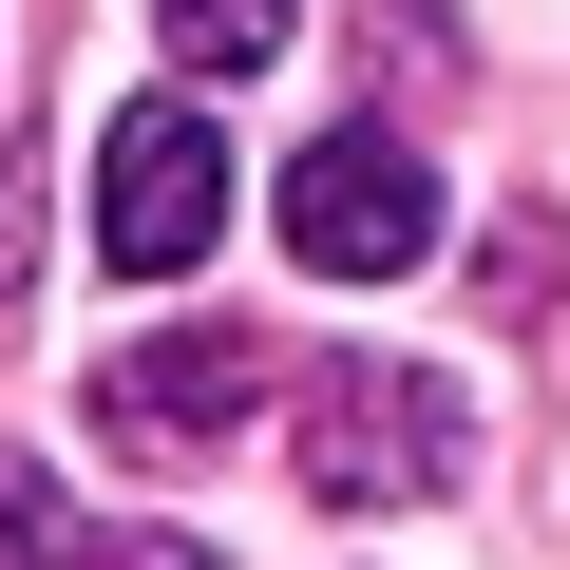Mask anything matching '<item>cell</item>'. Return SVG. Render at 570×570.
<instances>
[{
    "label": "cell",
    "instance_id": "6da1fadb",
    "mask_svg": "<svg viewBox=\"0 0 570 570\" xmlns=\"http://www.w3.org/2000/svg\"><path fill=\"white\" fill-rule=\"evenodd\" d=\"M456 456H475V400L438 362H324L305 381V494L324 513H419V494H456Z\"/></svg>",
    "mask_w": 570,
    "mask_h": 570
},
{
    "label": "cell",
    "instance_id": "7a4b0ae2",
    "mask_svg": "<svg viewBox=\"0 0 570 570\" xmlns=\"http://www.w3.org/2000/svg\"><path fill=\"white\" fill-rule=\"evenodd\" d=\"M285 247H305L324 285H400V266L438 247V153H419L400 115L305 134V153H285Z\"/></svg>",
    "mask_w": 570,
    "mask_h": 570
},
{
    "label": "cell",
    "instance_id": "3957f363",
    "mask_svg": "<svg viewBox=\"0 0 570 570\" xmlns=\"http://www.w3.org/2000/svg\"><path fill=\"white\" fill-rule=\"evenodd\" d=\"M209 228H228V134H209V96H134V115L96 134V266H115V285H171V266H209Z\"/></svg>",
    "mask_w": 570,
    "mask_h": 570
},
{
    "label": "cell",
    "instance_id": "52a82bcc",
    "mask_svg": "<svg viewBox=\"0 0 570 570\" xmlns=\"http://www.w3.org/2000/svg\"><path fill=\"white\" fill-rule=\"evenodd\" d=\"M77 570H209L190 532H134V551H77Z\"/></svg>",
    "mask_w": 570,
    "mask_h": 570
},
{
    "label": "cell",
    "instance_id": "5b68a950",
    "mask_svg": "<svg viewBox=\"0 0 570 570\" xmlns=\"http://www.w3.org/2000/svg\"><path fill=\"white\" fill-rule=\"evenodd\" d=\"M153 20H171L190 77H266V58H285V0H153Z\"/></svg>",
    "mask_w": 570,
    "mask_h": 570
},
{
    "label": "cell",
    "instance_id": "8992f818",
    "mask_svg": "<svg viewBox=\"0 0 570 570\" xmlns=\"http://www.w3.org/2000/svg\"><path fill=\"white\" fill-rule=\"evenodd\" d=\"M0 570H77V513H58L39 456H0Z\"/></svg>",
    "mask_w": 570,
    "mask_h": 570
},
{
    "label": "cell",
    "instance_id": "277c9868",
    "mask_svg": "<svg viewBox=\"0 0 570 570\" xmlns=\"http://www.w3.org/2000/svg\"><path fill=\"white\" fill-rule=\"evenodd\" d=\"M247 400H266V343H247V324H171V343H115V362L77 381V419H96L115 456H153V475H171V456H228Z\"/></svg>",
    "mask_w": 570,
    "mask_h": 570
}]
</instances>
